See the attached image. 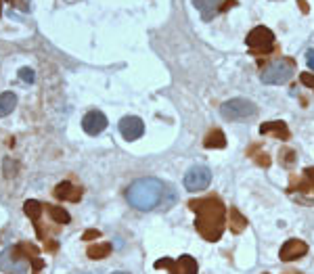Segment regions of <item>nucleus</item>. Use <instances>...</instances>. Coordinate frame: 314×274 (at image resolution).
Wrapping results in <instances>:
<instances>
[{
  "instance_id": "f257e3e1",
  "label": "nucleus",
  "mask_w": 314,
  "mask_h": 274,
  "mask_svg": "<svg viewBox=\"0 0 314 274\" xmlns=\"http://www.w3.org/2000/svg\"><path fill=\"white\" fill-rule=\"evenodd\" d=\"M191 209L197 212L195 226L207 241L220 238L224 230V207L218 199H203V201H191Z\"/></svg>"
},
{
  "instance_id": "f03ea898",
  "label": "nucleus",
  "mask_w": 314,
  "mask_h": 274,
  "mask_svg": "<svg viewBox=\"0 0 314 274\" xmlns=\"http://www.w3.org/2000/svg\"><path fill=\"white\" fill-rule=\"evenodd\" d=\"M166 184L157 178H138L128 186L126 199L138 212H151L164 201Z\"/></svg>"
},
{
  "instance_id": "7ed1b4c3",
  "label": "nucleus",
  "mask_w": 314,
  "mask_h": 274,
  "mask_svg": "<svg viewBox=\"0 0 314 274\" xmlns=\"http://www.w3.org/2000/svg\"><path fill=\"white\" fill-rule=\"evenodd\" d=\"M220 113L228 122H241V119L254 117L258 113V107L247 98H230V101L222 103Z\"/></svg>"
},
{
  "instance_id": "20e7f679",
  "label": "nucleus",
  "mask_w": 314,
  "mask_h": 274,
  "mask_svg": "<svg viewBox=\"0 0 314 274\" xmlns=\"http://www.w3.org/2000/svg\"><path fill=\"white\" fill-rule=\"evenodd\" d=\"M291 75H293V65H291V63L285 61V59H277V61L268 63V65L262 69L260 80H262L264 84H272V86H278V84L289 82Z\"/></svg>"
},
{
  "instance_id": "39448f33",
  "label": "nucleus",
  "mask_w": 314,
  "mask_h": 274,
  "mask_svg": "<svg viewBox=\"0 0 314 274\" xmlns=\"http://www.w3.org/2000/svg\"><path fill=\"white\" fill-rule=\"evenodd\" d=\"M212 182V170L207 165H193L191 170L185 174V188L191 193L205 191Z\"/></svg>"
},
{
  "instance_id": "423d86ee",
  "label": "nucleus",
  "mask_w": 314,
  "mask_h": 274,
  "mask_svg": "<svg viewBox=\"0 0 314 274\" xmlns=\"http://www.w3.org/2000/svg\"><path fill=\"white\" fill-rule=\"evenodd\" d=\"M153 266L155 268H167L170 274H197V262L191 256H180L178 259L164 257V259H157Z\"/></svg>"
},
{
  "instance_id": "0eeeda50",
  "label": "nucleus",
  "mask_w": 314,
  "mask_h": 274,
  "mask_svg": "<svg viewBox=\"0 0 314 274\" xmlns=\"http://www.w3.org/2000/svg\"><path fill=\"white\" fill-rule=\"evenodd\" d=\"M247 46L251 48H260V51H270L272 48V42H275V34H272L268 27H264V25H258L254 27L249 34H247Z\"/></svg>"
},
{
  "instance_id": "6e6552de",
  "label": "nucleus",
  "mask_w": 314,
  "mask_h": 274,
  "mask_svg": "<svg viewBox=\"0 0 314 274\" xmlns=\"http://www.w3.org/2000/svg\"><path fill=\"white\" fill-rule=\"evenodd\" d=\"M120 134L126 138V140H138L143 134H145V124L141 117L136 115H126L120 119Z\"/></svg>"
},
{
  "instance_id": "1a4fd4ad",
  "label": "nucleus",
  "mask_w": 314,
  "mask_h": 274,
  "mask_svg": "<svg viewBox=\"0 0 314 274\" xmlns=\"http://www.w3.org/2000/svg\"><path fill=\"white\" fill-rule=\"evenodd\" d=\"M107 115L103 111H88L86 115L82 117V130L90 136H99L101 132L107 128Z\"/></svg>"
},
{
  "instance_id": "9d476101",
  "label": "nucleus",
  "mask_w": 314,
  "mask_h": 274,
  "mask_svg": "<svg viewBox=\"0 0 314 274\" xmlns=\"http://www.w3.org/2000/svg\"><path fill=\"white\" fill-rule=\"evenodd\" d=\"M308 254V245L299 238H289V241L283 243L281 247V259L283 262H291V259H297Z\"/></svg>"
},
{
  "instance_id": "9b49d317",
  "label": "nucleus",
  "mask_w": 314,
  "mask_h": 274,
  "mask_svg": "<svg viewBox=\"0 0 314 274\" xmlns=\"http://www.w3.org/2000/svg\"><path fill=\"white\" fill-rule=\"evenodd\" d=\"M55 197H57V199H61V201H72V203H75V201L82 199V191H80L78 186H74L72 182H59V184L55 186Z\"/></svg>"
},
{
  "instance_id": "f8f14e48",
  "label": "nucleus",
  "mask_w": 314,
  "mask_h": 274,
  "mask_svg": "<svg viewBox=\"0 0 314 274\" xmlns=\"http://www.w3.org/2000/svg\"><path fill=\"white\" fill-rule=\"evenodd\" d=\"M195 9L201 13V19L203 21H212L216 17V13H218V6L220 2L218 0H193Z\"/></svg>"
},
{
  "instance_id": "ddd939ff",
  "label": "nucleus",
  "mask_w": 314,
  "mask_h": 274,
  "mask_svg": "<svg viewBox=\"0 0 314 274\" xmlns=\"http://www.w3.org/2000/svg\"><path fill=\"white\" fill-rule=\"evenodd\" d=\"M17 105V94L11 92V90H6V92L0 94V117H6L13 113V109H15Z\"/></svg>"
},
{
  "instance_id": "4468645a",
  "label": "nucleus",
  "mask_w": 314,
  "mask_h": 274,
  "mask_svg": "<svg viewBox=\"0 0 314 274\" xmlns=\"http://www.w3.org/2000/svg\"><path fill=\"white\" fill-rule=\"evenodd\" d=\"M262 134H270V132H275V134L278 138H287L289 136V130H287V126H285L283 122H268V124H264L262 128H260Z\"/></svg>"
},
{
  "instance_id": "2eb2a0df",
  "label": "nucleus",
  "mask_w": 314,
  "mask_h": 274,
  "mask_svg": "<svg viewBox=\"0 0 314 274\" xmlns=\"http://www.w3.org/2000/svg\"><path fill=\"white\" fill-rule=\"evenodd\" d=\"M88 257L90 259H103L111 254V245L109 243H96V245H90L88 247Z\"/></svg>"
},
{
  "instance_id": "dca6fc26",
  "label": "nucleus",
  "mask_w": 314,
  "mask_h": 274,
  "mask_svg": "<svg viewBox=\"0 0 314 274\" xmlns=\"http://www.w3.org/2000/svg\"><path fill=\"white\" fill-rule=\"evenodd\" d=\"M203 145L207 146V149H222V146H226V138L220 130H214L212 134H207Z\"/></svg>"
},
{
  "instance_id": "f3484780",
  "label": "nucleus",
  "mask_w": 314,
  "mask_h": 274,
  "mask_svg": "<svg viewBox=\"0 0 314 274\" xmlns=\"http://www.w3.org/2000/svg\"><path fill=\"white\" fill-rule=\"evenodd\" d=\"M46 207H48V216H51L57 224H69V220H72V216L67 214V209L57 207V205H46Z\"/></svg>"
},
{
  "instance_id": "a211bd4d",
  "label": "nucleus",
  "mask_w": 314,
  "mask_h": 274,
  "mask_svg": "<svg viewBox=\"0 0 314 274\" xmlns=\"http://www.w3.org/2000/svg\"><path fill=\"white\" fill-rule=\"evenodd\" d=\"M23 212H25L27 218H32L34 222H38V218H40V214H42V205H40L36 199H30V201L23 203Z\"/></svg>"
},
{
  "instance_id": "6ab92c4d",
  "label": "nucleus",
  "mask_w": 314,
  "mask_h": 274,
  "mask_svg": "<svg viewBox=\"0 0 314 274\" xmlns=\"http://www.w3.org/2000/svg\"><path fill=\"white\" fill-rule=\"evenodd\" d=\"M245 226H247V220L239 212H237L235 207H230V228H233L235 233H241Z\"/></svg>"
},
{
  "instance_id": "aec40b11",
  "label": "nucleus",
  "mask_w": 314,
  "mask_h": 274,
  "mask_svg": "<svg viewBox=\"0 0 314 274\" xmlns=\"http://www.w3.org/2000/svg\"><path fill=\"white\" fill-rule=\"evenodd\" d=\"M19 78L23 82H27V84H32L34 80H36V73H34V69H30V67H21L19 69Z\"/></svg>"
},
{
  "instance_id": "412c9836",
  "label": "nucleus",
  "mask_w": 314,
  "mask_h": 274,
  "mask_svg": "<svg viewBox=\"0 0 314 274\" xmlns=\"http://www.w3.org/2000/svg\"><path fill=\"white\" fill-rule=\"evenodd\" d=\"M17 174V164L11 159H4V176L6 178H13Z\"/></svg>"
},
{
  "instance_id": "4be33fe9",
  "label": "nucleus",
  "mask_w": 314,
  "mask_h": 274,
  "mask_svg": "<svg viewBox=\"0 0 314 274\" xmlns=\"http://www.w3.org/2000/svg\"><path fill=\"white\" fill-rule=\"evenodd\" d=\"M299 80H302L304 86L314 88V75H310V73H299Z\"/></svg>"
},
{
  "instance_id": "5701e85b",
  "label": "nucleus",
  "mask_w": 314,
  "mask_h": 274,
  "mask_svg": "<svg viewBox=\"0 0 314 274\" xmlns=\"http://www.w3.org/2000/svg\"><path fill=\"white\" fill-rule=\"evenodd\" d=\"M101 237V230H86L84 233V241H90V238H99Z\"/></svg>"
},
{
  "instance_id": "b1692460",
  "label": "nucleus",
  "mask_w": 314,
  "mask_h": 274,
  "mask_svg": "<svg viewBox=\"0 0 314 274\" xmlns=\"http://www.w3.org/2000/svg\"><path fill=\"white\" fill-rule=\"evenodd\" d=\"M306 63H308V67L314 72V48H312V51L306 53Z\"/></svg>"
},
{
  "instance_id": "393cba45",
  "label": "nucleus",
  "mask_w": 314,
  "mask_h": 274,
  "mask_svg": "<svg viewBox=\"0 0 314 274\" xmlns=\"http://www.w3.org/2000/svg\"><path fill=\"white\" fill-rule=\"evenodd\" d=\"M13 6H19L21 11H27V0H11Z\"/></svg>"
},
{
  "instance_id": "a878e982",
  "label": "nucleus",
  "mask_w": 314,
  "mask_h": 274,
  "mask_svg": "<svg viewBox=\"0 0 314 274\" xmlns=\"http://www.w3.org/2000/svg\"><path fill=\"white\" fill-rule=\"evenodd\" d=\"M113 274H130V272H113Z\"/></svg>"
}]
</instances>
